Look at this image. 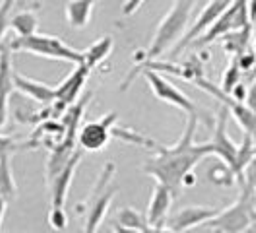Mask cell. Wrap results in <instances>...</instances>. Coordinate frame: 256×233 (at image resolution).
Listing matches in <instances>:
<instances>
[{"mask_svg": "<svg viewBox=\"0 0 256 233\" xmlns=\"http://www.w3.org/2000/svg\"><path fill=\"white\" fill-rule=\"evenodd\" d=\"M198 124L200 121L196 117H188V123L178 142L173 146L156 144V157L144 165L146 173L156 177L158 183H163L167 188H171L173 196L180 194L182 186H192L196 183L194 167L200 163V159L208 157L204 146L194 142Z\"/></svg>", "mask_w": 256, "mask_h": 233, "instance_id": "cell-1", "label": "cell"}, {"mask_svg": "<svg viewBox=\"0 0 256 233\" xmlns=\"http://www.w3.org/2000/svg\"><path fill=\"white\" fill-rule=\"evenodd\" d=\"M194 6H196V0H175L173 8L163 16V20L160 22L152 45L148 47L146 53H142L144 55L142 59H136V64L158 61L163 53H167L171 47H175L190 24Z\"/></svg>", "mask_w": 256, "mask_h": 233, "instance_id": "cell-2", "label": "cell"}, {"mask_svg": "<svg viewBox=\"0 0 256 233\" xmlns=\"http://www.w3.org/2000/svg\"><path fill=\"white\" fill-rule=\"evenodd\" d=\"M240 185H242V192H240L239 200L225 210H220L218 216L202 223V227H196V231L204 229V231L239 233L248 229V225L256 221V183L242 181Z\"/></svg>", "mask_w": 256, "mask_h": 233, "instance_id": "cell-3", "label": "cell"}, {"mask_svg": "<svg viewBox=\"0 0 256 233\" xmlns=\"http://www.w3.org/2000/svg\"><path fill=\"white\" fill-rule=\"evenodd\" d=\"M12 53H32L35 57H45L52 61L72 62L74 66L84 62V51H78L68 43H64L56 35H47V33H33L26 37H14L10 43Z\"/></svg>", "mask_w": 256, "mask_h": 233, "instance_id": "cell-4", "label": "cell"}, {"mask_svg": "<svg viewBox=\"0 0 256 233\" xmlns=\"http://www.w3.org/2000/svg\"><path fill=\"white\" fill-rule=\"evenodd\" d=\"M142 72H144V76H146V80H148V84H150V88H152L154 95H156L160 101L169 103V105H173V107H176V109H180V111H184L188 117H196L200 123L204 121L206 126L214 128L216 119L210 117L208 113H204V111L198 107L186 93L180 92L173 82H169L167 78L161 76L158 70H152V68H146V70H142Z\"/></svg>", "mask_w": 256, "mask_h": 233, "instance_id": "cell-5", "label": "cell"}, {"mask_svg": "<svg viewBox=\"0 0 256 233\" xmlns=\"http://www.w3.org/2000/svg\"><path fill=\"white\" fill-rule=\"evenodd\" d=\"M114 173H116V165L114 163H107L103 167V171H101L94 190H92L90 200L86 202V208H88L86 231L88 233L97 231L101 221L105 219L107 212H109V206H111L112 198L116 194V186L111 185L112 179H114Z\"/></svg>", "mask_w": 256, "mask_h": 233, "instance_id": "cell-6", "label": "cell"}, {"mask_svg": "<svg viewBox=\"0 0 256 233\" xmlns=\"http://www.w3.org/2000/svg\"><path fill=\"white\" fill-rule=\"evenodd\" d=\"M252 24H254V22L250 20L248 0H233L224 12H222V16L210 26V30L196 39V45L198 47L210 45V43H214L216 39L224 37L225 33L242 30V28L252 26Z\"/></svg>", "mask_w": 256, "mask_h": 233, "instance_id": "cell-7", "label": "cell"}, {"mask_svg": "<svg viewBox=\"0 0 256 233\" xmlns=\"http://www.w3.org/2000/svg\"><path fill=\"white\" fill-rule=\"evenodd\" d=\"M192 84H196L200 90L208 92L210 95H214L218 101H222V105L229 109V115L235 117V121L239 123V126L242 128V132H248L256 142V113H252L246 103H240L237 99H233L229 93L222 92V88H218L216 84H212L206 78H196Z\"/></svg>", "mask_w": 256, "mask_h": 233, "instance_id": "cell-8", "label": "cell"}, {"mask_svg": "<svg viewBox=\"0 0 256 233\" xmlns=\"http://www.w3.org/2000/svg\"><path fill=\"white\" fill-rule=\"evenodd\" d=\"M227 123H229V109L225 107V105H222L220 117H216V123H214L216 126L212 128L214 130V136H212L210 142L202 144V146H204L206 154L220 157L233 171L235 161H237V144L229 138V134H227Z\"/></svg>", "mask_w": 256, "mask_h": 233, "instance_id": "cell-9", "label": "cell"}, {"mask_svg": "<svg viewBox=\"0 0 256 233\" xmlns=\"http://www.w3.org/2000/svg\"><path fill=\"white\" fill-rule=\"evenodd\" d=\"M118 121L116 113H107L99 121H90L78 130V144L84 152H101L112 138V126Z\"/></svg>", "mask_w": 256, "mask_h": 233, "instance_id": "cell-10", "label": "cell"}, {"mask_svg": "<svg viewBox=\"0 0 256 233\" xmlns=\"http://www.w3.org/2000/svg\"><path fill=\"white\" fill-rule=\"evenodd\" d=\"M92 74V68H88L84 62L76 64V68L72 70V74L64 80L62 84L56 86V101L50 105L52 111V119H58L64 115V109L70 107L72 103L78 101V95L84 90L88 78Z\"/></svg>", "mask_w": 256, "mask_h": 233, "instance_id": "cell-11", "label": "cell"}, {"mask_svg": "<svg viewBox=\"0 0 256 233\" xmlns=\"http://www.w3.org/2000/svg\"><path fill=\"white\" fill-rule=\"evenodd\" d=\"M233 0H208V4L202 8V12L198 14V18L190 24L188 31H184V35L180 37V41L173 47V55H178L186 45H190L192 41H196L200 35H204L210 30V26L222 16L225 8L231 4Z\"/></svg>", "mask_w": 256, "mask_h": 233, "instance_id": "cell-12", "label": "cell"}, {"mask_svg": "<svg viewBox=\"0 0 256 233\" xmlns=\"http://www.w3.org/2000/svg\"><path fill=\"white\" fill-rule=\"evenodd\" d=\"M220 208H208V206H188V208H180L175 214L167 217L165 221V231H190L200 227L202 223L210 221L214 216H218Z\"/></svg>", "mask_w": 256, "mask_h": 233, "instance_id": "cell-13", "label": "cell"}, {"mask_svg": "<svg viewBox=\"0 0 256 233\" xmlns=\"http://www.w3.org/2000/svg\"><path fill=\"white\" fill-rule=\"evenodd\" d=\"M82 155H84V150L82 152L76 150L74 155L68 159V163L48 181V185H50V210H64V204H66V198H68V192H70L76 169H78V165L82 161Z\"/></svg>", "mask_w": 256, "mask_h": 233, "instance_id": "cell-14", "label": "cell"}, {"mask_svg": "<svg viewBox=\"0 0 256 233\" xmlns=\"http://www.w3.org/2000/svg\"><path fill=\"white\" fill-rule=\"evenodd\" d=\"M171 204H173V192L171 188L163 185V183H156L154 185V192H152V200L148 206V223L152 225L154 231H165V221L171 214Z\"/></svg>", "mask_w": 256, "mask_h": 233, "instance_id": "cell-15", "label": "cell"}, {"mask_svg": "<svg viewBox=\"0 0 256 233\" xmlns=\"http://www.w3.org/2000/svg\"><path fill=\"white\" fill-rule=\"evenodd\" d=\"M12 51L8 45L0 43V128L6 124L8 119V99L12 92L16 90L14 86V68H12Z\"/></svg>", "mask_w": 256, "mask_h": 233, "instance_id": "cell-16", "label": "cell"}, {"mask_svg": "<svg viewBox=\"0 0 256 233\" xmlns=\"http://www.w3.org/2000/svg\"><path fill=\"white\" fill-rule=\"evenodd\" d=\"M14 86H16L18 92H22L26 97H30L41 105H52L56 101V86L54 84L37 82V80H32V78L14 72Z\"/></svg>", "mask_w": 256, "mask_h": 233, "instance_id": "cell-17", "label": "cell"}, {"mask_svg": "<svg viewBox=\"0 0 256 233\" xmlns=\"http://www.w3.org/2000/svg\"><path fill=\"white\" fill-rule=\"evenodd\" d=\"M96 0H68L66 2V20L72 30H84L88 28L92 14H94Z\"/></svg>", "mask_w": 256, "mask_h": 233, "instance_id": "cell-18", "label": "cell"}, {"mask_svg": "<svg viewBox=\"0 0 256 233\" xmlns=\"http://www.w3.org/2000/svg\"><path fill=\"white\" fill-rule=\"evenodd\" d=\"M112 47H114L112 35H103V37H99L94 45H90L84 51V64H86L88 68L99 66V64L112 53Z\"/></svg>", "mask_w": 256, "mask_h": 233, "instance_id": "cell-19", "label": "cell"}, {"mask_svg": "<svg viewBox=\"0 0 256 233\" xmlns=\"http://www.w3.org/2000/svg\"><path fill=\"white\" fill-rule=\"evenodd\" d=\"M116 225L122 231H154L152 225L148 223V217H144L134 208H120L116 214Z\"/></svg>", "mask_w": 256, "mask_h": 233, "instance_id": "cell-20", "label": "cell"}, {"mask_svg": "<svg viewBox=\"0 0 256 233\" xmlns=\"http://www.w3.org/2000/svg\"><path fill=\"white\" fill-rule=\"evenodd\" d=\"M250 37H252V26H246L242 30L231 31V33H225L224 37H220L224 41V49L231 55V57H237L240 53H244L248 45H250Z\"/></svg>", "mask_w": 256, "mask_h": 233, "instance_id": "cell-21", "label": "cell"}, {"mask_svg": "<svg viewBox=\"0 0 256 233\" xmlns=\"http://www.w3.org/2000/svg\"><path fill=\"white\" fill-rule=\"evenodd\" d=\"M37 26H39V20H37V14L33 12V8H24L16 16L10 18V30L14 31L18 37L37 33Z\"/></svg>", "mask_w": 256, "mask_h": 233, "instance_id": "cell-22", "label": "cell"}, {"mask_svg": "<svg viewBox=\"0 0 256 233\" xmlns=\"http://www.w3.org/2000/svg\"><path fill=\"white\" fill-rule=\"evenodd\" d=\"M208 177L212 179V183L222 186H231L235 183V175H233V171L227 163H218L216 167H212Z\"/></svg>", "mask_w": 256, "mask_h": 233, "instance_id": "cell-23", "label": "cell"}, {"mask_svg": "<svg viewBox=\"0 0 256 233\" xmlns=\"http://www.w3.org/2000/svg\"><path fill=\"white\" fill-rule=\"evenodd\" d=\"M240 76H242V72H240L237 61L233 59V61L229 62V66H227V70H225V74H224V80H222V86H220L222 92L231 93L233 86H237L240 82Z\"/></svg>", "mask_w": 256, "mask_h": 233, "instance_id": "cell-24", "label": "cell"}, {"mask_svg": "<svg viewBox=\"0 0 256 233\" xmlns=\"http://www.w3.org/2000/svg\"><path fill=\"white\" fill-rule=\"evenodd\" d=\"M12 6H14V0H4L0 4V43L4 39V33L10 28V12H12Z\"/></svg>", "mask_w": 256, "mask_h": 233, "instance_id": "cell-25", "label": "cell"}, {"mask_svg": "<svg viewBox=\"0 0 256 233\" xmlns=\"http://www.w3.org/2000/svg\"><path fill=\"white\" fill-rule=\"evenodd\" d=\"M235 61H237V64H239L240 72H248V70H252V68H256V53L248 47L244 53H240V55H237V57H233Z\"/></svg>", "mask_w": 256, "mask_h": 233, "instance_id": "cell-26", "label": "cell"}, {"mask_svg": "<svg viewBox=\"0 0 256 233\" xmlns=\"http://www.w3.org/2000/svg\"><path fill=\"white\" fill-rule=\"evenodd\" d=\"M48 225L54 231H64L68 227V216L64 210H50L48 214Z\"/></svg>", "mask_w": 256, "mask_h": 233, "instance_id": "cell-27", "label": "cell"}, {"mask_svg": "<svg viewBox=\"0 0 256 233\" xmlns=\"http://www.w3.org/2000/svg\"><path fill=\"white\" fill-rule=\"evenodd\" d=\"M244 103L248 105V109L256 113V78L252 80V84L248 86V90H246V99H244Z\"/></svg>", "mask_w": 256, "mask_h": 233, "instance_id": "cell-28", "label": "cell"}, {"mask_svg": "<svg viewBox=\"0 0 256 233\" xmlns=\"http://www.w3.org/2000/svg\"><path fill=\"white\" fill-rule=\"evenodd\" d=\"M6 206H8V200L0 194V227H2V219H4V214H6Z\"/></svg>", "mask_w": 256, "mask_h": 233, "instance_id": "cell-29", "label": "cell"}, {"mask_svg": "<svg viewBox=\"0 0 256 233\" xmlns=\"http://www.w3.org/2000/svg\"><path fill=\"white\" fill-rule=\"evenodd\" d=\"M248 10H250V20L256 22V0H248Z\"/></svg>", "mask_w": 256, "mask_h": 233, "instance_id": "cell-30", "label": "cell"}, {"mask_svg": "<svg viewBox=\"0 0 256 233\" xmlns=\"http://www.w3.org/2000/svg\"><path fill=\"white\" fill-rule=\"evenodd\" d=\"M252 51H254V53H256V39H254V49H252Z\"/></svg>", "mask_w": 256, "mask_h": 233, "instance_id": "cell-31", "label": "cell"}]
</instances>
